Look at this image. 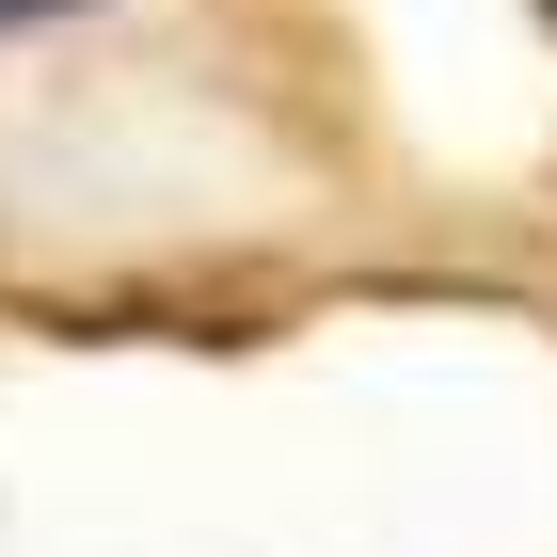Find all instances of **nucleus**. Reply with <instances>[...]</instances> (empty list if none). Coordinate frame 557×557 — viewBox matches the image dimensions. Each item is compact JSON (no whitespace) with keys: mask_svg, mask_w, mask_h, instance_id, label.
I'll return each mask as SVG.
<instances>
[{"mask_svg":"<svg viewBox=\"0 0 557 557\" xmlns=\"http://www.w3.org/2000/svg\"><path fill=\"white\" fill-rule=\"evenodd\" d=\"M542 16H557V0H542Z\"/></svg>","mask_w":557,"mask_h":557,"instance_id":"nucleus-2","label":"nucleus"},{"mask_svg":"<svg viewBox=\"0 0 557 557\" xmlns=\"http://www.w3.org/2000/svg\"><path fill=\"white\" fill-rule=\"evenodd\" d=\"M48 16H81V0H0V33H48Z\"/></svg>","mask_w":557,"mask_h":557,"instance_id":"nucleus-1","label":"nucleus"}]
</instances>
